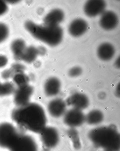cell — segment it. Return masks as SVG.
<instances>
[{
    "label": "cell",
    "instance_id": "d6986e66",
    "mask_svg": "<svg viewBox=\"0 0 120 151\" xmlns=\"http://www.w3.org/2000/svg\"><path fill=\"white\" fill-rule=\"evenodd\" d=\"M67 135L73 143V147L76 150H79L81 147L79 135L76 129L71 128L67 131Z\"/></svg>",
    "mask_w": 120,
    "mask_h": 151
},
{
    "label": "cell",
    "instance_id": "8fae6325",
    "mask_svg": "<svg viewBox=\"0 0 120 151\" xmlns=\"http://www.w3.org/2000/svg\"><path fill=\"white\" fill-rule=\"evenodd\" d=\"M118 22L119 19L116 14L111 11H106L101 14L99 24L104 29L110 30L117 26Z\"/></svg>",
    "mask_w": 120,
    "mask_h": 151
},
{
    "label": "cell",
    "instance_id": "f1b7e54d",
    "mask_svg": "<svg viewBox=\"0 0 120 151\" xmlns=\"http://www.w3.org/2000/svg\"><path fill=\"white\" fill-rule=\"evenodd\" d=\"M98 97L100 100H104L106 97V93L104 92V91H101V92H100L99 94H98Z\"/></svg>",
    "mask_w": 120,
    "mask_h": 151
},
{
    "label": "cell",
    "instance_id": "7c38bea8",
    "mask_svg": "<svg viewBox=\"0 0 120 151\" xmlns=\"http://www.w3.org/2000/svg\"><path fill=\"white\" fill-rule=\"evenodd\" d=\"M61 88V83L59 79L56 77H51L45 83L44 92L48 97L54 96L60 93Z\"/></svg>",
    "mask_w": 120,
    "mask_h": 151
},
{
    "label": "cell",
    "instance_id": "9a60e30c",
    "mask_svg": "<svg viewBox=\"0 0 120 151\" xmlns=\"http://www.w3.org/2000/svg\"><path fill=\"white\" fill-rule=\"evenodd\" d=\"M97 53L100 60L104 61H109L112 59L115 55V48L110 43H103L98 47Z\"/></svg>",
    "mask_w": 120,
    "mask_h": 151
},
{
    "label": "cell",
    "instance_id": "52a82bcc",
    "mask_svg": "<svg viewBox=\"0 0 120 151\" xmlns=\"http://www.w3.org/2000/svg\"><path fill=\"white\" fill-rule=\"evenodd\" d=\"M33 92V88L28 84L18 87L14 92V102L18 107L26 105L29 103Z\"/></svg>",
    "mask_w": 120,
    "mask_h": 151
},
{
    "label": "cell",
    "instance_id": "277c9868",
    "mask_svg": "<svg viewBox=\"0 0 120 151\" xmlns=\"http://www.w3.org/2000/svg\"><path fill=\"white\" fill-rule=\"evenodd\" d=\"M4 148L10 151H38L37 145L33 137L17 130L9 137Z\"/></svg>",
    "mask_w": 120,
    "mask_h": 151
},
{
    "label": "cell",
    "instance_id": "d4e9b609",
    "mask_svg": "<svg viewBox=\"0 0 120 151\" xmlns=\"http://www.w3.org/2000/svg\"><path fill=\"white\" fill-rule=\"evenodd\" d=\"M14 73L11 69H7L1 73L2 77L4 79H8L14 76Z\"/></svg>",
    "mask_w": 120,
    "mask_h": 151
},
{
    "label": "cell",
    "instance_id": "3957f363",
    "mask_svg": "<svg viewBox=\"0 0 120 151\" xmlns=\"http://www.w3.org/2000/svg\"><path fill=\"white\" fill-rule=\"evenodd\" d=\"M25 27L27 30L39 40L51 46H55L61 42L63 30L59 26L39 25L33 22L26 21Z\"/></svg>",
    "mask_w": 120,
    "mask_h": 151
},
{
    "label": "cell",
    "instance_id": "4fadbf2b",
    "mask_svg": "<svg viewBox=\"0 0 120 151\" xmlns=\"http://www.w3.org/2000/svg\"><path fill=\"white\" fill-rule=\"evenodd\" d=\"M88 27V25L84 19H76L70 24L69 31L73 37H78L83 35L86 32Z\"/></svg>",
    "mask_w": 120,
    "mask_h": 151
},
{
    "label": "cell",
    "instance_id": "4dcf8cb0",
    "mask_svg": "<svg viewBox=\"0 0 120 151\" xmlns=\"http://www.w3.org/2000/svg\"><path fill=\"white\" fill-rule=\"evenodd\" d=\"M114 66L117 69H119L120 67L119 57L116 60L115 63H114Z\"/></svg>",
    "mask_w": 120,
    "mask_h": 151
},
{
    "label": "cell",
    "instance_id": "ba28073f",
    "mask_svg": "<svg viewBox=\"0 0 120 151\" xmlns=\"http://www.w3.org/2000/svg\"><path fill=\"white\" fill-rule=\"evenodd\" d=\"M106 3L102 0L88 1L84 6V12L89 17H94L101 15L105 11Z\"/></svg>",
    "mask_w": 120,
    "mask_h": 151
},
{
    "label": "cell",
    "instance_id": "ffe728a7",
    "mask_svg": "<svg viewBox=\"0 0 120 151\" xmlns=\"http://www.w3.org/2000/svg\"><path fill=\"white\" fill-rule=\"evenodd\" d=\"M15 87L13 83L6 82L1 84L0 88V96H8L15 92Z\"/></svg>",
    "mask_w": 120,
    "mask_h": 151
},
{
    "label": "cell",
    "instance_id": "7a4b0ae2",
    "mask_svg": "<svg viewBox=\"0 0 120 151\" xmlns=\"http://www.w3.org/2000/svg\"><path fill=\"white\" fill-rule=\"evenodd\" d=\"M88 137L94 146L106 151H119L120 134L115 125L96 127L91 130Z\"/></svg>",
    "mask_w": 120,
    "mask_h": 151
},
{
    "label": "cell",
    "instance_id": "44dd1931",
    "mask_svg": "<svg viewBox=\"0 0 120 151\" xmlns=\"http://www.w3.org/2000/svg\"><path fill=\"white\" fill-rule=\"evenodd\" d=\"M13 81L18 87L28 84L29 78L23 73H16L13 76Z\"/></svg>",
    "mask_w": 120,
    "mask_h": 151
},
{
    "label": "cell",
    "instance_id": "5bb4252c",
    "mask_svg": "<svg viewBox=\"0 0 120 151\" xmlns=\"http://www.w3.org/2000/svg\"><path fill=\"white\" fill-rule=\"evenodd\" d=\"M64 15L62 10L55 9L51 10L44 17L45 25L50 26H57L64 20Z\"/></svg>",
    "mask_w": 120,
    "mask_h": 151
},
{
    "label": "cell",
    "instance_id": "f546056e",
    "mask_svg": "<svg viewBox=\"0 0 120 151\" xmlns=\"http://www.w3.org/2000/svg\"><path fill=\"white\" fill-rule=\"evenodd\" d=\"M115 95L117 98H120V84L119 83L118 84L117 87H116L115 91Z\"/></svg>",
    "mask_w": 120,
    "mask_h": 151
},
{
    "label": "cell",
    "instance_id": "d6a6232c",
    "mask_svg": "<svg viewBox=\"0 0 120 151\" xmlns=\"http://www.w3.org/2000/svg\"></svg>",
    "mask_w": 120,
    "mask_h": 151
},
{
    "label": "cell",
    "instance_id": "6da1fadb",
    "mask_svg": "<svg viewBox=\"0 0 120 151\" xmlns=\"http://www.w3.org/2000/svg\"><path fill=\"white\" fill-rule=\"evenodd\" d=\"M11 117L21 129L38 134L45 128L47 123L44 109L35 103L18 107L12 111Z\"/></svg>",
    "mask_w": 120,
    "mask_h": 151
},
{
    "label": "cell",
    "instance_id": "9c48e42d",
    "mask_svg": "<svg viewBox=\"0 0 120 151\" xmlns=\"http://www.w3.org/2000/svg\"><path fill=\"white\" fill-rule=\"evenodd\" d=\"M67 105L81 110L86 109L89 105V99L86 95L80 92L73 93L66 99Z\"/></svg>",
    "mask_w": 120,
    "mask_h": 151
},
{
    "label": "cell",
    "instance_id": "5b68a950",
    "mask_svg": "<svg viewBox=\"0 0 120 151\" xmlns=\"http://www.w3.org/2000/svg\"><path fill=\"white\" fill-rule=\"evenodd\" d=\"M41 142L46 149L55 148L59 141L58 130L52 127H46L40 133Z\"/></svg>",
    "mask_w": 120,
    "mask_h": 151
},
{
    "label": "cell",
    "instance_id": "30bf717a",
    "mask_svg": "<svg viewBox=\"0 0 120 151\" xmlns=\"http://www.w3.org/2000/svg\"><path fill=\"white\" fill-rule=\"evenodd\" d=\"M67 104L61 98H56L51 101L47 106L48 112L51 116L59 118L64 116L66 112Z\"/></svg>",
    "mask_w": 120,
    "mask_h": 151
},
{
    "label": "cell",
    "instance_id": "8992f818",
    "mask_svg": "<svg viewBox=\"0 0 120 151\" xmlns=\"http://www.w3.org/2000/svg\"><path fill=\"white\" fill-rule=\"evenodd\" d=\"M64 123L74 128L82 125L85 122V116L82 111L73 108L66 112L64 115Z\"/></svg>",
    "mask_w": 120,
    "mask_h": 151
},
{
    "label": "cell",
    "instance_id": "2e32d148",
    "mask_svg": "<svg viewBox=\"0 0 120 151\" xmlns=\"http://www.w3.org/2000/svg\"><path fill=\"white\" fill-rule=\"evenodd\" d=\"M26 48V43L22 40H16L12 42L11 49L16 60H22L23 53Z\"/></svg>",
    "mask_w": 120,
    "mask_h": 151
},
{
    "label": "cell",
    "instance_id": "484cf974",
    "mask_svg": "<svg viewBox=\"0 0 120 151\" xmlns=\"http://www.w3.org/2000/svg\"><path fill=\"white\" fill-rule=\"evenodd\" d=\"M8 7L4 1H0V16L3 15L7 12Z\"/></svg>",
    "mask_w": 120,
    "mask_h": 151
},
{
    "label": "cell",
    "instance_id": "ac0fdd59",
    "mask_svg": "<svg viewBox=\"0 0 120 151\" xmlns=\"http://www.w3.org/2000/svg\"><path fill=\"white\" fill-rule=\"evenodd\" d=\"M38 55L37 48L33 46L26 48L23 53L22 60L28 63H31L36 59Z\"/></svg>",
    "mask_w": 120,
    "mask_h": 151
},
{
    "label": "cell",
    "instance_id": "1f68e13d",
    "mask_svg": "<svg viewBox=\"0 0 120 151\" xmlns=\"http://www.w3.org/2000/svg\"><path fill=\"white\" fill-rule=\"evenodd\" d=\"M9 2V3H17L19 1H8Z\"/></svg>",
    "mask_w": 120,
    "mask_h": 151
},
{
    "label": "cell",
    "instance_id": "83f0119b",
    "mask_svg": "<svg viewBox=\"0 0 120 151\" xmlns=\"http://www.w3.org/2000/svg\"><path fill=\"white\" fill-rule=\"evenodd\" d=\"M37 49L38 55H45L46 53V49L44 47H39L37 48Z\"/></svg>",
    "mask_w": 120,
    "mask_h": 151
},
{
    "label": "cell",
    "instance_id": "4316f807",
    "mask_svg": "<svg viewBox=\"0 0 120 151\" xmlns=\"http://www.w3.org/2000/svg\"><path fill=\"white\" fill-rule=\"evenodd\" d=\"M8 62V59L6 57L3 55H0V68L4 67Z\"/></svg>",
    "mask_w": 120,
    "mask_h": 151
},
{
    "label": "cell",
    "instance_id": "cb8c5ba5",
    "mask_svg": "<svg viewBox=\"0 0 120 151\" xmlns=\"http://www.w3.org/2000/svg\"><path fill=\"white\" fill-rule=\"evenodd\" d=\"M13 71L14 75L16 73H23L25 69V67L23 65L20 64H14L12 65L11 68Z\"/></svg>",
    "mask_w": 120,
    "mask_h": 151
},
{
    "label": "cell",
    "instance_id": "e0dca14e",
    "mask_svg": "<svg viewBox=\"0 0 120 151\" xmlns=\"http://www.w3.org/2000/svg\"><path fill=\"white\" fill-rule=\"evenodd\" d=\"M104 118L103 113L101 111L94 109L85 116V122L89 125H96L101 123Z\"/></svg>",
    "mask_w": 120,
    "mask_h": 151
},
{
    "label": "cell",
    "instance_id": "603a6c76",
    "mask_svg": "<svg viewBox=\"0 0 120 151\" xmlns=\"http://www.w3.org/2000/svg\"><path fill=\"white\" fill-rule=\"evenodd\" d=\"M82 73V69L79 66H76L70 69L68 72L69 76L75 78L81 75Z\"/></svg>",
    "mask_w": 120,
    "mask_h": 151
},
{
    "label": "cell",
    "instance_id": "7402d4cb",
    "mask_svg": "<svg viewBox=\"0 0 120 151\" xmlns=\"http://www.w3.org/2000/svg\"><path fill=\"white\" fill-rule=\"evenodd\" d=\"M9 29L6 25L0 23V43L7 38L9 35Z\"/></svg>",
    "mask_w": 120,
    "mask_h": 151
}]
</instances>
